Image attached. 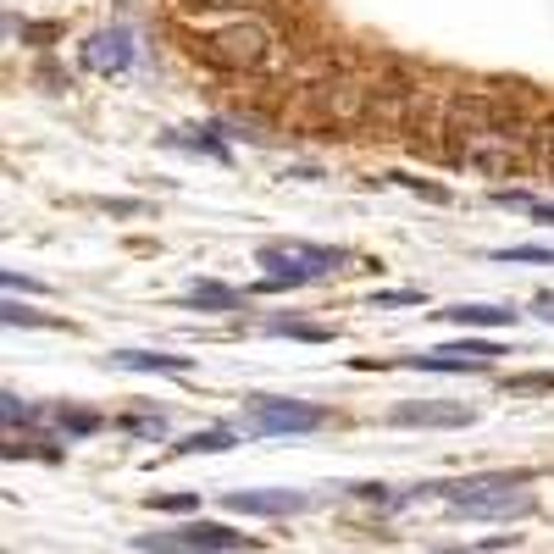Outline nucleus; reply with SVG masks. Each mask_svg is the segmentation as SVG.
<instances>
[{
  "instance_id": "1",
  "label": "nucleus",
  "mask_w": 554,
  "mask_h": 554,
  "mask_svg": "<svg viewBox=\"0 0 554 554\" xmlns=\"http://www.w3.org/2000/svg\"><path fill=\"white\" fill-rule=\"evenodd\" d=\"M449 499L455 516H477V521H516L532 510V488L516 471H494V477H466V482H422L410 488V505L416 499Z\"/></svg>"
},
{
  "instance_id": "2",
  "label": "nucleus",
  "mask_w": 554,
  "mask_h": 554,
  "mask_svg": "<svg viewBox=\"0 0 554 554\" xmlns=\"http://www.w3.org/2000/svg\"><path fill=\"white\" fill-rule=\"evenodd\" d=\"M261 261V283L250 294H283V289H305L316 277H333L344 266H355V255L344 244H305V239H272L255 250Z\"/></svg>"
},
{
  "instance_id": "3",
  "label": "nucleus",
  "mask_w": 554,
  "mask_h": 554,
  "mask_svg": "<svg viewBox=\"0 0 554 554\" xmlns=\"http://www.w3.org/2000/svg\"><path fill=\"white\" fill-rule=\"evenodd\" d=\"M133 549H145V554H244V549H255V538L222 527V521H183V527H167V532H133Z\"/></svg>"
},
{
  "instance_id": "4",
  "label": "nucleus",
  "mask_w": 554,
  "mask_h": 554,
  "mask_svg": "<svg viewBox=\"0 0 554 554\" xmlns=\"http://www.w3.org/2000/svg\"><path fill=\"white\" fill-rule=\"evenodd\" d=\"M194 50H200L211 67H222V73L250 78V73H261L266 56H272V34H266L261 23H228V28H217V34H200Z\"/></svg>"
},
{
  "instance_id": "5",
  "label": "nucleus",
  "mask_w": 554,
  "mask_h": 554,
  "mask_svg": "<svg viewBox=\"0 0 554 554\" xmlns=\"http://www.w3.org/2000/svg\"><path fill=\"white\" fill-rule=\"evenodd\" d=\"M327 422L322 405H305V399H283V394H250L244 399V427L261 438H289V433H316Z\"/></svg>"
},
{
  "instance_id": "6",
  "label": "nucleus",
  "mask_w": 554,
  "mask_h": 554,
  "mask_svg": "<svg viewBox=\"0 0 554 554\" xmlns=\"http://www.w3.org/2000/svg\"><path fill=\"white\" fill-rule=\"evenodd\" d=\"M372 111V89L355 84V78H322L311 84V117L327 128H355V122Z\"/></svg>"
},
{
  "instance_id": "7",
  "label": "nucleus",
  "mask_w": 554,
  "mask_h": 554,
  "mask_svg": "<svg viewBox=\"0 0 554 554\" xmlns=\"http://www.w3.org/2000/svg\"><path fill=\"white\" fill-rule=\"evenodd\" d=\"M499 355H510L505 344L460 338V344H444V350H427V355H399V366H410V372H488Z\"/></svg>"
},
{
  "instance_id": "8",
  "label": "nucleus",
  "mask_w": 554,
  "mask_h": 554,
  "mask_svg": "<svg viewBox=\"0 0 554 554\" xmlns=\"http://www.w3.org/2000/svg\"><path fill=\"white\" fill-rule=\"evenodd\" d=\"M322 499L305 494V488H233L228 499H222V510H233V516H266V521H289V516H305V510H316Z\"/></svg>"
},
{
  "instance_id": "9",
  "label": "nucleus",
  "mask_w": 554,
  "mask_h": 554,
  "mask_svg": "<svg viewBox=\"0 0 554 554\" xmlns=\"http://www.w3.org/2000/svg\"><path fill=\"white\" fill-rule=\"evenodd\" d=\"M84 67H89V73H133V67H139V39H133V28L117 23V28L89 34Z\"/></svg>"
},
{
  "instance_id": "10",
  "label": "nucleus",
  "mask_w": 554,
  "mask_h": 554,
  "mask_svg": "<svg viewBox=\"0 0 554 554\" xmlns=\"http://www.w3.org/2000/svg\"><path fill=\"white\" fill-rule=\"evenodd\" d=\"M477 410L471 405H449V399H410V405L388 410V427H471Z\"/></svg>"
},
{
  "instance_id": "11",
  "label": "nucleus",
  "mask_w": 554,
  "mask_h": 554,
  "mask_svg": "<svg viewBox=\"0 0 554 554\" xmlns=\"http://www.w3.org/2000/svg\"><path fill=\"white\" fill-rule=\"evenodd\" d=\"M255 294L250 289H228V283H217V277H200V283H189V294H183V311H205V316H239L250 311Z\"/></svg>"
},
{
  "instance_id": "12",
  "label": "nucleus",
  "mask_w": 554,
  "mask_h": 554,
  "mask_svg": "<svg viewBox=\"0 0 554 554\" xmlns=\"http://www.w3.org/2000/svg\"><path fill=\"white\" fill-rule=\"evenodd\" d=\"M111 366L122 372H161V377H178V372H194V355H161V350H117Z\"/></svg>"
},
{
  "instance_id": "13",
  "label": "nucleus",
  "mask_w": 554,
  "mask_h": 554,
  "mask_svg": "<svg viewBox=\"0 0 554 554\" xmlns=\"http://www.w3.org/2000/svg\"><path fill=\"white\" fill-rule=\"evenodd\" d=\"M433 316L460 322V327H510L516 322V311H505V305H449V311H433Z\"/></svg>"
},
{
  "instance_id": "14",
  "label": "nucleus",
  "mask_w": 554,
  "mask_h": 554,
  "mask_svg": "<svg viewBox=\"0 0 554 554\" xmlns=\"http://www.w3.org/2000/svg\"><path fill=\"white\" fill-rule=\"evenodd\" d=\"M233 444H239V433L217 422V427H200V433L178 438V455H228Z\"/></svg>"
},
{
  "instance_id": "15",
  "label": "nucleus",
  "mask_w": 554,
  "mask_h": 554,
  "mask_svg": "<svg viewBox=\"0 0 554 554\" xmlns=\"http://www.w3.org/2000/svg\"><path fill=\"white\" fill-rule=\"evenodd\" d=\"M50 422H56L61 438H89V433H100V416H95V410H84V405H56V410H50Z\"/></svg>"
},
{
  "instance_id": "16",
  "label": "nucleus",
  "mask_w": 554,
  "mask_h": 554,
  "mask_svg": "<svg viewBox=\"0 0 554 554\" xmlns=\"http://www.w3.org/2000/svg\"><path fill=\"white\" fill-rule=\"evenodd\" d=\"M494 205H510V211H527V217H538V222H554V205L538 200V194H527V189H499Z\"/></svg>"
},
{
  "instance_id": "17",
  "label": "nucleus",
  "mask_w": 554,
  "mask_h": 554,
  "mask_svg": "<svg viewBox=\"0 0 554 554\" xmlns=\"http://www.w3.org/2000/svg\"><path fill=\"white\" fill-rule=\"evenodd\" d=\"M0 416H6V427H12V433H23V427L45 422V410H34L23 394H0Z\"/></svg>"
},
{
  "instance_id": "18",
  "label": "nucleus",
  "mask_w": 554,
  "mask_h": 554,
  "mask_svg": "<svg viewBox=\"0 0 554 554\" xmlns=\"http://www.w3.org/2000/svg\"><path fill=\"white\" fill-rule=\"evenodd\" d=\"M266 333L272 338H300V344H327L333 327H322V322H266Z\"/></svg>"
},
{
  "instance_id": "19",
  "label": "nucleus",
  "mask_w": 554,
  "mask_h": 554,
  "mask_svg": "<svg viewBox=\"0 0 554 554\" xmlns=\"http://www.w3.org/2000/svg\"><path fill=\"white\" fill-rule=\"evenodd\" d=\"M494 261H532V266H554V250H549V244H505V250H494Z\"/></svg>"
},
{
  "instance_id": "20",
  "label": "nucleus",
  "mask_w": 554,
  "mask_h": 554,
  "mask_svg": "<svg viewBox=\"0 0 554 554\" xmlns=\"http://www.w3.org/2000/svg\"><path fill=\"white\" fill-rule=\"evenodd\" d=\"M122 433H133V438H161L167 433V416H122Z\"/></svg>"
},
{
  "instance_id": "21",
  "label": "nucleus",
  "mask_w": 554,
  "mask_h": 554,
  "mask_svg": "<svg viewBox=\"0 0 554 554\" xmlns=\"http://www.w3.org/2000/svg\"><path fill=\"white\" fill-rule=\"evenodd\" d=\"M0 316H6L12 327H45V322H50V316L28 311V305H17V300H6V305H0Z\"/></svg>"
},
{
  "instance_id": "22",
  "label": "nucleus",
  "mask_w": 554,
  "mask_h": 554,
  "mask_svg": "<svg viewBox=\"0 0 554 554\" xmlns=\"http://www.w3.org/2000/svg\"><path fill=\"white\" fill-rule=\"evenodd\" d=\"M172 6H183V12H244L250 0H172Z\"/></svg>"
},
{
  "instance_id": "23",
  "label": "nucleus",
  "mask_w": 554,
  "mask_h": 554,
  "mask_svg": "<svg viewBox=\"0 0 554 554\" xmlns=\"http://www.w3.org/2000/svg\"><path fill=\"white\" fill-rule=\"evenodd\" d=\"M150 510H178V516H189L194 494H150Z\"/></svg>"
},
{
  "instance_id": "24",
  "label": "nucleus",
  "mask_w": 554,
  "mask_h": 554,
  "mask_svg": "<svg viewBox=\"0 0 554 554\" xmlns=\"http://www.w3.org/2000/svg\"><path fill=\"white\" fill-rule=\"evenodd\" d=\"M372 305H422V289H388V294H372Z\"/></svg>"
},
{
  "instance_id": "25",
  "label": "nucleus",
  "mask_w": 554,
  "mask_h": 554,
  "mask_svg": "<svg viewBox=\"0 0 554 554\" xmlns=\"http://www.w3.org/2000/svg\"><path fill=\"white\" fill-rule=\"evenodd\" d=\"M532 316H538V322H549V327H554V289L532 294Z\"/></svg>"
},
{
  "instance_id": "26",
  "label": "nucleus",
  "mask_w": 554,
  "mask_h": 554,
  "mask_svg": "<svg viewBox=\"0 0 554 554\" xmlns=\"http://www.w3.org/2000/svg\"><path fill=\"white\" fill-rule=\"evenodd\" d=\"M510 388H554V372H532V377H510Z\"/></svg>"
},
{
  "instance_id": "27",
  "label": "nucleus",
  "mask_w": 554,
  "mask_h": 554,
  "mask_svg": "<svg viewBox=\"0 0 554 554\" xmlns=\"http://www.w3.org/2000/svg\"><path fill=\"white\" fill-rule=\"evenodd\" d=\"M438 554H488V549H438Z\"/></svg>"
}]
</instances>
